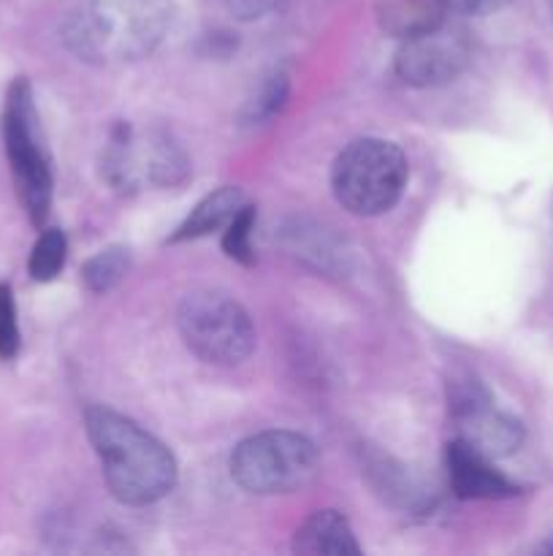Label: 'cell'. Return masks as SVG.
<instances>
[{
	"label": "cell",
	"mask_w": 553,
	"mask_h": 556,
	"mask_svg": "<svg viewBox=\"0 0 553 556\" xmlns=\"http://www.w3.org/2000/svg\"><path fill=\"white\" fill-rule=\"evenodd\" d=\"M453 418L459 424V438L475 451L486 454L488 459H502V456L515 454L524 443V427L513 416L493 410L491 402L470 407Z\"/></svg>",
	"instance_id": "30bf717a"
},
{
	"label": "cell",
	"mask_w": 553,
	"mask_h": 556,
	"mask_svg": "<svg viewBox=\"0 0 553 556\" xmlns=\"http://www.w3.org/2000/svg\"><path fill=\"white\" fill-rule=\"evenodd\" d=\"M130 269V255L125 248H106L98 255H92L85 264V286L92 293H108L112 288H117L123 282V277Z\"/></svg>",
	"instance_id": "9a60e30c"
},
{
	"label": "cell",
	"mask_w": 553,
	"mask_h": 556,
	"mask_svg": "<svg viewBox=\"0 0 553 556\" xmlns=\"http://www.w3.org/2000/svg\"><path fill=\"white\" fill-rule=\"evenodd\" d=\"M448 476L450 489L461 500H502L518 492V486L493 467V459L461 438L448 445Z\"/></svg>",
	"instance_id": "9c48e42d"
},
{
	"label": "cell",
	"mask_w": 553,
	"mask_h": 556,
	"mask_svg": "<svg viewBox=\"0 0 553 556\" xmlns=\"http://www.w3.org/2000/svg\"><path fill=\"white\" fill-rule=\"evenodd\" d=\"M236 20H258L280 5V0H222Z\"/></svg>",
	"instance_id": "d6986e66"
},
{
	"label": "cell",
	"mask_w": 553,
	"mask_h": 556,
	"mask_svg": "<svg viewBox=\"0 0 553 556\" xmlns=\"http://www.w3.org/2000/svg\"><path fill=\"white\" fill-rule=\"evenodd\" d=\"M168 25V0H85L70 11L63 38L85 63L123 65L152 54Z\"/></svg>",
	"instance_id": "7a4b0ae2"
},
{
	"label": "cell",
	"mask_w": 553,
	"mask_h": 556,
	"mask_svg": "<svg viewBox=\"0 0 553 556\" xmlns=\"http://www.w3.org/2000/svg\"><path fill=\"white\" fill-rule=\"evenodd\" d=\"M407 185V157L385 139H358L339 152L331 168L336 201L350 215L377 217L394 210Z\"/></svg>",
	"instance_id": "3957f363"
},
{
	"label": "cell",
	"mask_w": 553,
	"mask_h": 556,
	"mask_svg": "<svg viewBox=\"0 0 553 556\" xmlns=\"http://www.w3.org/2000/svg\"><path fill=\"white\" fill-rule=\"evenodd\" d=\"M442 0H380V22L388 33L410 38L442 22Z\"/></svg>",
	"instance_id": "4fadbf2b"
},
{
	"label": "cell",
	"mask_w": 553,
	"mask_h": 556,
	"mask_svg": "<svg viewBox=\"0 0 553 556\" xmlns=\"http://www.w3.org/2000/svg\"><path fill=\"white\" fill-rule=\"evenodd\" d=\"M33 90L27 79H16L5 96L3 106V141L14 174L16 193L30 220L43 223L52 206V161L41 136Z\"/></svg>",
	"instance_id": "277c9868"
},
{
	"label": "cell",
	"mask_w": 553,
	"mask_h": 556,
	"mask_svg": "<svg viewBox=\"0 0 553 556\" xmlns=\"http://www.w3.org/2000/svg\"><path fill=\"white\" fill-rule=\"evenodd\" d=\"M445 9L459 11V14H472V16H483V14H493V11L504 9L510 0H442Z\"/></svg>",
	"instance_id": "ffe728a7"
},
{
	"label": "cell",
	"mask_w": 553,
	"mask_h": 556,
	"mask_svg": "<svg viewBox=\"0 0 553 556\" xmlns=\"http://www.w3.org/2000/svg\"><path fill=\"white\" fill-rule=\"evenodd\" d=\"M293 552L304 556H356L361 554V546L345 516L336 510H318L296 530Z\"/></svg>",
	"instance_id": "8fae6325"
},
{
	"label": "cell",
	"mask_w": 553,
	"mask_h": 556,
	"mask_svg": "<svg viewBox=\"0 0 553 556\" xmlns=\"http://www.w3.org/2000/svg\"><path fill=\"white\" fill-rule=\"evenodd\" d=\"M103 174L119 190H136L144 182L171 188L188 177V157L160 130L141 136L130 125H117L103 152Z\"/></svg>",
	"instance_id": "52a82bcc"
},
{
	"label": "cell",
	"mask_w": 553,
	"mask_h": 556,
	"mask_svg": "<svg viewBox=\"0 0 553 556\" xmlns=\"http://www.w3.org/2000/svg\"><path fill=\"white\" fill-rule=\"evenodd\" d=\"M285 98H287V79H285V76H282V74L269 76V81L260 87L258 98H255L253 106H249V119L271 117L274 112H280L282 103H285Z\"/></svg>",
	"instance_id": "ac0fdd59"
},
{
	"label": "cell",
	"mask_w": 553,
	"mask_h": 556,
	"mask_svg": "<svg viewBox=\"0 0 553 556\" xmlns=\"http://www.w3.org/2000/svg\"><path fill=\"white\" fill-rule=\"evenodd\" d=\"M87 434L101 459L108 492L123 505H152L177 486L171 451L123 413L108 407L87 410Z\"/></svg>",
	"instance_id": "6da1fadb"
},
{
	"label": "cell",
	"mask_w": 553,
	"mask_h": 556,
	"mask_svg": "<svg viewBox=\"0 0 553 556\" xmlns=\"http://www.w3.org/2000/svg\"><path fill=\"white\" fill-rule=\"evenodd\" d=\"M253 228H255V206L244 204L242 210L231 217V223L222 228V250H226L228 258L239 261V264L244 266L255 264Z\"/></svg>",
	"instance_id": "2e32d148"
},
{
	"label": "cell",
	"mask_w": 553,
	"mask_h": 556,
	"mask_svg": "<svg viewBox=\"0 0 553 556\" xmlns=\"http://www.w3.org/2000/svg\"><path fill=\"white\" fill-rule=\"evenodd\" d=\"M320 470V454L304 434L260 432L239 443L231 456L233 481L249 494H287L312 483Z\"/></svg>",
	"instance_id": "8992f818"
},
{
	"label": "cell",
	"mask_w": 553,
	"mask_h": 556,
	"mask_svg": "<svg viewBox=\"0 0 553 556\" xmlns=\"http://www.w3.org/2000/svg\"><path fill=\"white\" fill-rule=\"evenodd\" d=\"M20 353V324H16L14 293L9 282H0V358L11 362Z\"/></svg>",
	"instance_id": "e0dca14e"
},
{
	"label": "cell",
	"mask_w": 553,
	"mask_h": 556,
	"mask_svg": "<svg viewBox=\"0 0 553 556\" xmlns=\"http://www.w3.org/2000/svg\"><path fill=\"white\" fill-rule=\"evenodd\" d=\"M470 63V41L461 27L437 22L410 38H401L396 74L404 85L439 87L453 81Z\"/></svg>",
	"instance_id": "ba28073f"
},
{
	"label": "cell",
	"mask_w": 553,
	"mask_h": 556,
	"mask_svg": "<svg viewBox=\"0 0 553 556\" xmlns=\"http://www.w3.org/2000/svg\"><path fill=\"white\" fill-rule=\"evenodd\" d=\"M244 206V193L239 188H226L215 190L209 193L206 199H201L195 204V210L184 217L182 226L173 231L171 242H188V239H201V237H209L211 231H220L231 223V217L236 215L239 210Z\"/></svg>",
	"instance_id": "7c38bea8"
},
{
	"label": "cell",
	"mask_w": 553,
	"mask_h": 556,
	"mask_svg": "<svg viewBox=\"0 0 553 556\" xmlns=\"http://www.w3.org/2000/svg\"><path fill=\"white\" fill-rule=\"evenodd\" d=\"M65 255H68V239L60 228H47L41 231V237L33 244L30 261H27V269L36 282H49L63 271Z\"/></svg>",
	"instance_id": "5bb4252c"
},
{
	"label": "cell",
	"mask_w": 553,
	"mask_h": 556,
	"mask_svg": "<svg viewBox=\"0 0 553 556\" xmlns=\"http://www.w3.org/2000/svg\"><path fill=\"white\" fill-rule=\"evenodd\" d=\"M184 345L206 364L236 367L253 353L255 326L247 309L220 291H193L177 313Z\"/></svg>",
	"instance_id": "5b68a950"
}]
</instances>
